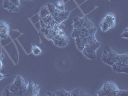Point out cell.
Wrapping results in <instances>:
<instances>
[{
  "instance_id": "1",
  "label": "cell",
  "mask_w": 128,
  "mask_h": 96,
  "mask_svg": "<svg viewBox=\"0 0 128 96\" xmlns=\"http://www.w3.org/2000/svg\"><path fill=\"white\" fill-rule=\"evenodd\" d=\"M113 70L116 72H124L126 74L128 73V54H120L118 61L112 66Z\"/></svg>"
},
{
  "instance_id": "2",
  "label": "cell",
  "mask_w": 128,
  "mask_h": 96,
  "mask_svg": "<svg viewBox=\"0 0 128 96\" xmlns=\"http://www.w3.org/2000/svg\"><path fill=\"white\" fill-rule=\"evenodd\" d=\"M118 86L113 82H105L100 90L98 92L99 96H116V93L118 91Z\"/></svg>"
},
{
  "instance_id": "3",
  "label": "cell",
  "mask_w": 128,
  "mask_h": 96,
  "mask_svg": "<svg viewBox=\"0 0 128 96\" xmlns=\"http://www.w3.org/2000/svg\"><path fill=\"white\" fill-rule=\"evenodd\" d=\"M115 25H116V16L115 14L110 12L106 14L101 21L100 24V28L102 32H106L114 28Z\"/></svg>"
},
{
  "instance_id": "4",
  "label": "cell",
  "mask_w": 128,
  "mask_h": 96,
  "mask_svg": "<svg viewBox=\"0 0 128 96\" xmlns=\"http://www.w3.org/2000/svg\"><path fill=\"white\" fill-rule=\"evenodd\" d=\"M13 83L18 86V88L20 90V96H24L27 84L26 83V82H25L23 77L20 75H18L16 77L15 81Z\"/></svg>"
},
{
  "instance_id": "5",
  "label": "cell",
  "mask_w": 128,
  "mask_h": 96,
  "mask_svg": "<svg viewBox=\"0 0 128 96\" xmlns=\"http://www.w3.org/2000/svg\"><path fill=\"white\" fill-rule=\"evenodd\" d=\"M56 46L59 48H64L68 45L69 42V39L67 35H63V36H58L56 35L51 39Z\"/></svg>"
},
{
  "instance_id": "6",
  "label": "cell",
  "mask_w": 128,
  "mask_h": 96,
  "mask_svg": "<svg viewBox=\"0 0 128 96\" xmlns=\"http://www.w3.org/2000/svg\"><path fill=\"white\" fill-rule=\"evenodd\" d=\"M10 26L4 20H0V38L6 39L9 36Z\"/></svg>"
},
{
  "instance_id": "7",
  "label": "cell",
  "mask_w": 128,
  "mask_h": 96,
  "mask_svg": "<svg viewBox=\"0 0 128 96\" xmlns=\"http://www.w3.org/2000/svg\"><path fill=\"white\" fill-rule=\"evenodd\" d=\"M82 52L84 55V56L86 58L90 59V60H95L97 57L96 55V51L94 50L90 46L88 45H86L85 48L83 49L82 51Z\"/></svg>"
},
{
  "instance_id": "8",
  "label": "cell",
  "mask_w": 128,
  "mask_h": 96,
  "mask_svg": "<svg viewBox=\"0 0 128 96\" xmlns=\"http://www.w3.org/2000/svg\"><path fill=\"white\" fill-rule=\"evenodd\" d=\"M105 49L107 50V51H108V54H109L110 60V66H112L115 62H116L118 61L120 54H118V53H116L115 51H113V50L107 45L106 46Z\"/></svg>"
},
{
  "instance_id": "9",
  "label": "cell",
  "mask_w": 128,
  "mask_h": 96,
  "mask_svg": "<svg viewBox=\"0 0 128 96\" xmlns=\"http://www.w3.org/2000/svg\"><path fill=\"white\" fill-rule=\"evenodd\" d=\"M76 40V44L77 46L78 50L79 51H82L83 50L85 46L88 44V39L86 37L80 36L79 37L75 38Z\"/></svg>"
},
{
  "instance_id": "10",
  "label": "cell",
  "mask_w": 128,
  "mask_h": 96,
  "mask_svg": "<svg viewBox=\"0 0 128 96\" xmlns=\"http://www.w3.org/2000/svg\"><path fill=\"white\" fill-rule=\"evenodd\" d=\"M3 6L4 8L6 9L11 12H16L19 11V7L13 4L9 0H4L3 4Z\"/></svg>"
},
{
  "instance_id": "11",
  "label": "cell",
  "mask_w": 128,
  "mask_h": 96,
  "mask_svg": "<svg viewBox=\"0 0 128 96\" xmlns=\"http://www.w3.org/2000/svg\"><path fill=\"white\" fill-rule=\"evenodd\" d=\"M96 32H97V28H96V26L92 28H89V29H86V28H84L82 27V28H80V32H81L80 36L87 38L92 34H96Z\"/></svg>"
},
{
  "instance_id": "12",
  "label": "cell",
  "mask_w": 128,
  "mask_h": 96,
  "mask_svg": "<svg viewBox=\"0 0 128 96\" xmlns=\"http://www.w3.org/2000/svg\"><path fill=\"white\" fill-rule=\"evenodd\" d=\"M70 14V12H68V11H65V10H60V13L58 14V16L57 18H56L55 19H53L58 22V24H61L63 21H64L65 20L68 18V17L69 16Z\"/></svg>"
},
{
  "instance_id": "13",
  "label": "cell",
  "mask_w": 128,
  "mask_h": 96,
  "mask_svg": "<svg viewBox=\"0 0 128 96\" xmlns=\"http://www.w3.org/2000/svg\"><path fill=\"white\" fill-rule=\"evenodd\" d=\"M42 34L46 36L47 38L49 39H52L54 36L56 35V32H54L52 28H42L41 29Z\"/></svg>"
},
{
  "instance_id": "14",
  "label": "cell",
  "mask_w": 128,
  "mask_h": 96,
  "mask_svg": "<svg viewBox=\"0 0 128 96\" xmlns=\"http://www.w3.org/2000/svg\"><path fill=\"white\" fill-rule=\"evenodd\" d=\"M47 94L49 96H70V92H67L64 89L58 90L53 93H50V92H47Z\"/></svg>"
},
{
  "instance_id": "15",
  "label": "cell",
  "mask_w": 128,
  "mask_h": 96,
  "mask_svg": "<svg viewBox=\"0 0 128 96\" xmlns=\"http://www.w3.org/2000/svg\"><path fill=\"white\" fill-rule=\"evenodd\" d=\"M34 82L32 81H29L26 86V92H25L24 96H33V90H34Z\"/></svg>"
},
{
  "instance_id": "16",
  "label": "cell",
  "mask_w": 128,
  "mask_h": 96,
  "mask_svg": "<svg viewBox=\"0 0 128 96\" xmlns=\"http://www.w3.org/2000/svg\"><path fill=\"white\" fill-rule=\"evenodd\" d=\"M83 22H84V18H75L74 19V28L76 29L82 28Z\"/></svg>"
},
{
  "instance_id": "17",
  "label": "cell",
  "mask_w": 128,
  "mask_h": 96,
  "mask_svg": "<svg viewBox=\"0 0 128 96\" xmlns=\"http://www.w3.org/2000/svg\"><path fill=\"white\" fill-rule=\"evenodd\" d=\"M87 96L88 95L80 88H76L70 92V96Z\"/></svg>"
},
{
  "instance_id": "18",
  "label": "cell",
  "mask_w": 128,
  "mask_h": 96,
  "mask_svg": "<svg viewBox=\"0 0 128 96\" xmlns=\"http://www.w3.org/2000/svg\"><path fill=\"white\" fill-rule=\"evenodd\" d=\"M95 25L93 22L88 19V18H84V22L83 24V28H86V29H89L94 27Z\"/></svg>"
},
{
  "instance_id": "19",
  "label": "cell",
  "mask_w": 128,
  "mask_h": 96,
  "mask_svg": "<svg viewBox=\"0 0 128 96\" xmlns=\"http://www.w3.org/2000/svg\"><path fill=\"white\" fill-rule=\"evenodd\" d=\"M102 60L104 64H107L108 66H110V60L109 54H108V51H107V50L106 49L104 50L103 54H102Z\"/></svg>"
},
{
  "instance_id": "20",
  "label": "cell",
  "mask_w": 128,
  "mask_h": 96,
  "mask_svg": "<svg viewBox=\"0 0 128 96\" xmlns=\"http://www.w3.org/2000/svg\"><path fill=\"white\" fill-rule=\"evenodd\" d=\"M42 50L40 48L36 45L32 46V52L34 53V55L35 56H39L42 54Z\"/></svg>"
},
{
  "instance_id": "21",
  "label": "cell",
  "mask_w": 128,
  "mask_h": 96,
  "mask_svg": "<svg viewBox=\"0 0 128 96\" xmlns=\"http://www.w3.org/2000/svg\"><path fill=\"white\" fill-rule=\"evenodd\" d=\"M41 89V86L38 84L34 83V90H33V96H39L40 90Z\"/></svg>"
},
{
  "instance_id": "22",
  "label": "cell",
  "mask_w": 128,
  "mask_h": 96,
  "mask_svg": "<svg viewBox=\"0 0 128 96\" xmlns=\"http://www.w3.org/2000/svg\"><path fill=\"white\" fill-rule=\"evenodd\" d=\"M100 44H101V43L99 42V41H98V40H97L94 41V42H92V43H90V44H88V45L89 46L91 47L94 50H95V51H96L97 50H98V48L100 47Z\"/></svg>"
},
{
  "instance_id": "23",
  "label": "cell",
  "mask_w": 128,
  "mask_h": 96,
  "mask_svg": "<svg viewBox=\"0 0 128 96\" xmlns=\"http://www.w3.org/2000/svg\"><path fill=\"white\" fill-rule=\"evenodd\" d=\"M49 14H50V12L48 11L46 6H44V7L42 8V9L41 10L40 12V17L42 19H43V18H44L45 17H46V16H48Z\"/></svg>"
},
{
  "instance_id": "24",
  "label": "cell",
  "mask_w": 128,
  "mask_h": 96,
  "mask_svg": "<svg viewBox=\"0 0 128 96\" xmlns=\"http://www.w3.org/2000/svg\"><path fill=\"white\" fill-rule=\"evenodd\" d=\"M46 8H48V11L50 12V14L51 15L54 13V12L56 10V9L57 8L56 6L55 5H54V4H50V3L47 4Z\"/></svg>"
},
{
  "instance_id": "25",
  "label": "cell",
  "mask_w": 128,
  "mask_h": 96,
  "mask_svg": "<svg viewBox=\"0 0 128 96\" xmlns=\"http://www.w3.org/2000/svg\"><path fill=\"white\" fill-rule=\"evenodd\" d=\"M52 19H53V18H52V16H51V14H49L48 16H47L46 17H45V18L42 19V21L44 22V23L45 24L46 26L48 23H50V22H51V20H52Z\"/></svg>"
},
{
  "instance_id": "26",
  "label": "cell",
  "mask_w": 128,
  "mask_h": 96,
  "mask_svg": "<svg viewBox=\"0 0 128 96\" xmlns=\"http://www.w3.org/2000/svg\"><path fill=\"white\" fill-rule=\"evenodd\" d=\"M80 34H81V32H80V29L74 28V31H73L72 34V37L76 38L80 36Z\"/></svg>"
},
{
  "instance_id": "27",
  "label": "cell",
  "mask_w": 128,
  "mask_h": 96,
  "mask_svg": "<svg viewBox=\"0 0 128 96\" xmlns=\"http://www.w3.org/2000/svg\"><path fill=\"white\" fill-rule=\"evenodd\" d=\"M128 90H118L116 93V96H128Z\"/></svg>"
},
{
  "instance_id": "28",
  "label": "cell",
  "mask_w": 128,
  "mask_h": 96,
  "mask_svg": "<svg viewBox=\"0 0 128 96\" xmlns=\"http://www.w3.org/2000/svg\"><path fill=\"white\" fill-rule=\"evenodd\" d=\"M3 96H15L13 92H12L8 89V88L6 89V90L4 91V93H3Z\"/></svg>"
},
{
  "instance_id": "29",
  "label": "cell",
  "mask_w": 128,
  "mask_h": 96,
  "mask_svg": "<svg viewBox=\"0 0 128 96\" xmlns=\"http://www.w3.org/2000/svg\"><path fill=\"white\" fill-rule=\"evenodd\" d=\"M56 4L57 7H62L64 6V1L63 0H57L56 2Z\"/></svg>"
},
{
  "instance_id": "30",
  "label": "cell",
  "mask_w": 128,
  "mask_h": 96,
  "mask_svg": "<svg viewBox=\"0 0 128 96\" xmlns=\"http://www.w3.org/2000/svg\"><path fill=\"white\" fill-rule=\"evenodd\" d=\"M66 35V33L62 29H61V28L56 32V35H58V36H63V35Z\"/></svg>"
},
{
  "instance_id": "31",
  "label": "cell",
  "mask_w": 128,
  "mask_h": 96,
  "mask_svg": "<svg viewBox=\"0 0 128 96\" xmlns=\"http://www.w3.org/2000/svg\"><path fill=\"white\" fill-rule=\"evenodd\" d=\"M11 3H13L14 5L18 6L19 7V5H20V0H9Z\"/></svg>"
},
{
  "instance_id": "32",
  "label": "cell",
  "mask_w": 128,
  "mask_h": 96,
  "mask_svg": "<svg viewBox=\"0 0 128 96\" xmlns=\"http://www.w3.org/2000/svg\"><path fill=\"white\" fill-rule=\"evenodd\" d=\"M121 37H125V38H128V29H126L125 31L124 32V33L121 35Z\"/></svg>"
},
{
  "instance_id": "33",
  "label": "cell",
  "mask_w": 128,
  "mask_h": 96,
  "mask_svg": "<svg viewBox=\"0 0 128 96\" xmlns=\"http://www.w3.org/2000/svg\"><path fill=\"white\" fill-rule=\"evenodd\" d=\"M9 76H6V75H4V74H2V72H0V81H2V80H3V79L4 78L6 77H8Z\"/></svg>"
},
{
  "instance_id": "34",
  "label": "cell",
  "mask_w": 128,
  "mask_h": 96,
  "mask_svg": "<svg viewBox=\"0 0 128 96\" xmlns=\"http://www.w3.org/2000/svg\"><path fill=\"white\" fill-rule=\"evenodd\" d=\"M3 58H4V55L3 54H2V53H0V61H2Z\"/></svg>"
},
{
  "instance_id": "35",
  "label": "cell",
  "mask_w": 128,
  "mask_h": 96,
  "mask_svg": "<svg viewBox=\"0 0 128 96\" xmlns=\"http://www.w3.org/2000/svg\"><path fill=\"white\" fill-rule=\"evenodd\" d=\"M3 62H2V61H0V69H2V68H3Z\"/></svg>"
},
{
  "instance_id": "36",
  "label": "cell",
  "mask_w": 128,
  "mask_h": 96,
  "mask_svg": "<svg viewBox=\"0 0 128 96\" xmlns=\"http://www.w3.org/2000/svg\"><path fill=\"white\" fill-rule=\"evenodd\" d=\"M26 1H33V0H26Z\"/></svg>"
}]
</instances>
